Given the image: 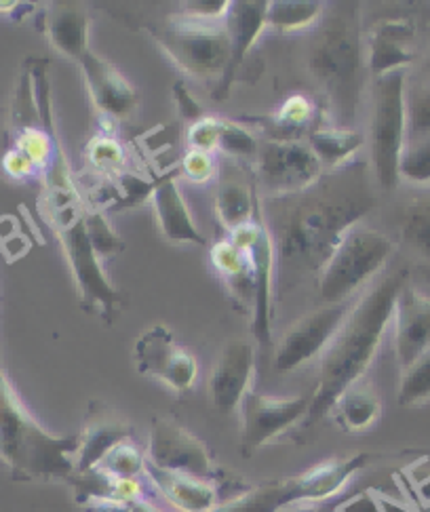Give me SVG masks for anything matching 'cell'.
<instances>
[{
	"label": "cell",
	"instance_id": "cell-1",
	"mask_svg": "<svg viewBox=\"0 0 430 512\" xmlns=\"http://www.w3.org/2000/svg\"><path fill=\"white\" fill-rule=\"evenodd\" d=\"M380 203L367 161L325 171L319 180L287 196L262 203L260 218L275 247V291L287 295L321 270L344 236L363 224Z\"/></svg>",
	"mask_w": 430,
	"mask_h": 512
},
{
	"label": "cell",
	"instance_id": "cell-2",
	"mask_svg": "<svg viewBox=\"0 0 430 512\" xmlns=\"http://www.w3.org/2000/svg\"><path fill=\"white\" fill-rule=\"evenodd\" d=\"M405 285L407 270L399 268L380 274L378 281L359 295L336 338L319 359L317 386L312 390L310 409L302 426L319 424L350 386L365 380L395 317V304Z\"/></svg>",
	"mask_w": 430,
	"mask_h": 512
},
{
	"label": "cell",
	"instance_id": "cell-3",
	"mask_svg": "<svg viewBox=\"0 0 430 512\" xmlns=\"http://www.w3.org/2000/svg\"><path fill=\"white\" fill-rule=\"evenodd\" d=\"M308 70L325 102V123L357 129L371 78L359 3H334L325 9L308 49Z\"/></svg>",
	"mask_w": 430,
	"mask_h": 512
},
{
	"label": "cell",
	"instance_id": "cell-4",
	"mask_svg": "<svg viewBox=\"0 0 430 512\" xmlns=\"http://www.w3.org/2000/svg\"><path fill=\"white\" fill-rule=\"evenodd\" d=\"M78 435H53L19 399L0 365V464L28 481H68L74 475Z\"/></svg>",
	"mask_w": 430,
	"mask_h": 512
},
{
	"label": "cell",
	"instance_id": "cell-5",
	"mask_svg": "<svg viewBox=\"0 0 430 512\" xmlns=\"http://www.w3.org/2000/svg\"><path fill=\"white\" fill-rule=\"evenodd\" d=\"M407 142V70L390 72L371 81L369 112V169L378 190L395 192L399 161Z\"/></svg>",
	"mask_w": 430,
	"mask_h": 512
},
{
	"label": "cell",
	"instance_id": "cell-6",
	"mask_svg": "<svg viewBox=\"0 0 430 512\" xmlns=\"http://www.w3.org/2000/svg\"><path fill=\"white\" fill-rule=\"evenodd\" d=\"M395 247L390 234L365 224L355 226L344 236L319 274L317 295L321 306L353 302L357 293L384 272Z\"/></svg>",
	"mask_w": 430,
	"mask_h": 512
},
{
	"label": "cell",
	"instance_id": "cell-7",
	"mask_svg": "<svg viewBox=\"0 0 430 512\" xmlns=\"http://www.w3.org/2000/svg\"><path fill=\"white\" fill-rule=\"evenodd\" d=\"M369 462L367 454L327 460L319 466L304 470L302 475L268 481L260 487L245 491L213 512H279L281 508L298 502H315L336 496L338 491L353 479Z\"/></svg>",
	"mask_w": 430,
	"mask_h": 512
},
{
	"label": "cell",
	"instance_id": "cell-8",
	"mask_svg": "<svg viewBox=\"0 0 430 512\" xmlns=\"http://www.w3.org/2000/svg\"><path fill=\"white\" fill-rule=\"evenodd\" d=\"M152 38L184 74L218 85L230 64V41L222 24L197 22L184 15H171L150 30Z\"/></svg>",
	"mask_w": 430,
	"mask_h": 512
},
{
	"label": "cell",
	"instance_id": "cell-9",
	"mask_svg": "<svg viewBox=\"0 0 430 512\" xmlns=\"http://www.w3.org/2000/svg\"><path fill=\"white\" fill-rule=\"evenodd\" d=\"M49 218L60 234L68 264L72 268L78 293L87 304L100 308L104 317L112 319L119 312L121 293L116 291L104 274L100 255L95 253L85 224V213L78 211L76 203L49 205Z\"/></svg>",
	"mask_w": 430,
	"mask_h": 512
},
{
	"label": "cell",
	"instance_id": "cell-10",
	"mask_svg": "<svg viewBox=\"0 0 430 512\" xmlns=\"http://www.w3.org/2000/svg\"><path fill=\"white\" fill-rule=\"evenodd\" d=\"M323 167L306 142H272L262 140L253 177L266 199L296 194L315 184L323 175Z\"/></svg>",
	"mask_w": 430,
	"mask_h": 512
},
{
	"label": "cell",
	"instance_id": "cell-11",
	"mask_svg": "<svg viewBox=\"0 0 430 512\" xmlns=\"http://www.w3.org/2000/svg\"><path fill=\"white\" fill-rule=\"evenodd\" d=\"M357 300L342 304H327L306 312L293 323L277 344L275 369L279 373H291L315 359H321L331 340L344 325Z\"/></svg>",
	"mask_w": 430,
	"mask_h": 512
},
{
	"label": "cell",
	"instance_id": "cell-12",
	"mask_svg": "<svg viewBox=\"0 0 430 512\" xmlns=\"http://www.w3.org/2000/svg\"><path fill=\"white\" fill-rule=\"evenodd\" d=\"M230 241L237 245L251 264L256 279V302L251 310V331L260 346L272 340V293H275V247L258 215L256 220L230 232Z\"/></svg>",
	"mask_w": 430,
	"mask_h": 512
},
{
	"label": "cell",
	"instance_id": "cell-13",
	"mask_svg": "<svg viewBox=\"0 0 430 512\" xmlns=\"http://www.w3.org/2000/svg\"><path fill=\"white\" fill-rule=\"evenodd\" d=\"M133 361L142 376L154 378L175 392H188L199 376V363L178 344L169 327L154 325L135 342Z\"/></svg>",
	"mask_w": 430,
	"mask_h": 512
},
{
	"label": "cell",
	"instance_id": "cell-14",
	"mask_svg": "<svg viewBox=\"0 0 430 512\" xmlns=\"http://www.w3.org/2000/svg\"><path fill=\"white\" fill-rule=\"evenodd\" d=\"M312 395L277 399L260 395L249 390L239 411H241V449L245 456H251L272 439H277L289 428L304 424Z\"/></svg>",
	"mask_w": 430,
	"mask_h": 512
},
{
	"label": "cell",
	"instance_id": "cell-15",
	"mask_svg": "<svg viewBox=\"0 0 430 512\" xmlns=\"http://www.w3.org/2000/svg\"><path fill=\"white\" fill-rule=\"evenodd\" d=\"M146 460L154 468L199 479H209L215 470L205 443L178 422L167 418L152 420Z\"/></svg>",
	"mask_w": 430,
	"mask_h": 512
},
{
	"label": "cell",
	"instance_id": "cell-16",
	"mask_svg": "<svg viewBox=\"0 0 430 512\" xmlns=\"http://www.w3.org/2000/svg\"><path fill=\"white\" fill-rule=\"evenodd\" d=\"M256 376V346L247 338H232L220 350L209 373L207 392L215 411H237Z\"/></svg>",
	"mask_w": 430,
	"mask_h": 512
},
{
	"label": "cell",
	"instance_id": "cell-17",
	"mask_svg": "<svg viewBox=\"0 0 430 512\" xmlns=\"http://www.w3.org/2000/svg\"><path fill=\"white\" fill-rule=\"evenodd\" d=\"M260 203L256 194V177L245 163L220 156L215 173V215L220 224L234 232L258 218Z\"/></svg>",
	"mask_w": 430,
	"mask_h": 512
},
{
	"label": "cell",
	"instance_id": "cell-18",
	"mask_svg": "<svg viewBox=\"0 0 430 512\" xmlns=\"http://www.w3.org/2000/svg\"><path fill=\"white\" fill-rule=\"evenodd\" d=\"M266 9V0H234V3H230L228 15L224 19V28L228 32L232 53L224 78L213 87V97H218V100H224L228 95L249 51L266 30Z\"/></svg>",
	"mask_w": 430,
	"mask_h": 512
},
{
	"label": "cell",
	"instance_id": "cell-19",
	"mask_svg": "<svg viewBox=\"0 0 430 512\" xmlns=\"http://www.w3.org/2000/svg\"><path fill=\"white\" fill-rule=\"evenodd\" d=\"M416 28L409 19H384L365 32L367 70L371 81L414 64Z\"/></svg>",
	"mask_w": 430,
	"mask_h": 512
},
{
	"label": "cell",
	"instance_id": "cell-20",
	"mask_svg": "<svg viewBox=\"0 0 430 512\" xmlns=\"http://www.w3.org/2000/svg\"><path fill=\"white\" fill-rule=\"evenodd\" d=\"M131 435L133 428L119 411L104 403H93L85 428L78 435L74 472H87L97 468L116 445L129 441Z\"/></svg>",
	"mask_w": 430,
	"mask_h": 512
},
{
	"label": "cell",
	"instance_id": "cell-21",
	"mask_svg": "<svg viewBox=\"0 0 430 512\" xmlns=\"http://www.w3.org/2000/svg\"><path fill=\"white\" fill-rule=\"evenodd\" d=\"M395 354L399 369L412 365L430 350V298L403 287L395 304Z\"/></svg>",
	"mask_w": 430,
	"mask_h": 512
},
{
	"label": "cell",
	"instance_id": "cell-22",
	"mask_svg": "<svg viewBox=\"0 0 430 512\" xmlns=\"http://www.w3.org/2000/svg\"><path fill=\"white\" fill-rule=\"evenodd\" d=\"M85 74V83L91 93L95 108L104 116L123 118L131 114L140 102V95L131 87L127 78L110 66L106 59L95 55L91 49L76 62Z\"/></svg>",
	"mask_w": 430,
	"mask_h": 512
},
{
	"label": "cell",
	"instance_id": "cell-23",
	"mask_svg": "<svg viewBox=\"0 0 430 512\" xmlns=\"http://www.w3.org/2000/svg\"><path fill=\"white\" fill-rule=\"evenodd\" d=\"M152 203L156 222H159V228L169 243L207 245L205 236L192 220V213L184 201L178 177H175L173 171L165 173L154 182Z\"/></svg>",
	"mask_w": 430,
	"mask_h": 512
},
{
	"label": "cell",
	"instance_id": "cell-24",
	"mask_svg": "<svg viewBox=\"0 0 430 512\" xmlns=\"http://www.w3.org/2000/svg\"><path fill=\"white\" fill-rule=\"evenodd\" d=\"M146 475L161 494L182 512H213L218 508V491L207 481L180 472H169L146 464Z\"/></svg>",
	"mask_w": 430,
	"mask_h": 512
},
{
	"label": "cell",
	"instance_id": "cell-25",
	"mask_svg": "<svg viewBox=\"0 0 430 512\" xmlns=\"http://www.w3.org/2000/svg\"><path fill=\"white\" fill-rule=\"evenodd\" d=\"M395 245L430 264V192H418L401 203L393 218Z\"/></svg>",
	"mask_w": 430,
	"mask_h": 512
},
{
	"label": "cell",
	"instance_id": "cell-26",
	"mask_svg": "<svg viewBox=\"0 0 430 512\" xmlns=\"http://www.w3.org/2000/svg\"><path fill=\"white\" fill-rule=\"evenodd\" d=\"M306 144L317 156L323 171H334L350 161L365 144V133L359 129H338L327 123H317L310 129Z\"/></svg>",
	"mask_w": 430,
	"mask_h": 512
},
{
	"label": "cell",
	"instance_id": "cell-27",
	"mask_svg": "<svg viewBox=\"0 0 430 512\" xmlns=\"http://www.w3.org/2000/svg\"><path fill=\"white\" fill-rule=\"evenodd\" d=\"M45 34L57 51L74 59V62L89 51V19L83 9H49L45 13Z\"/></svg>",
	"mask_w": 430,
	"mask_h": 512
},
{
	"label": "cell",
	"instance_id": "cell-28",
	"mask_svg": "<svg viewBox=\"0 0 430 512\" xmlns=\"http://www.w3.org/2000/svg\"><path fill=\"white\" fill-rule=\"evenodd\" d=\"M336 420L348 432H361L374 426L382 416V401L376 388L365 380L350 386L338 399Z\"/></svg>",
	"mask_w": 430,
	"mask_h": 512
},
{
	"label": "cell",
	"instance_id": "cell-29",
	"mask_svg": "<svg viewBox=\"0 0 430 512\" xmlns=\"http://www.w3.org/2000/svg\"><path fill=\"white\" fill-rule=\"evenodd\" d=\"M325 5L317 0H272L266 9V28L279 32H300L317 28Z\"/></svg>",
	"mask_w": 430,
	"mask_h": 512
},
{
	"label": "cell",
	"instance_id": "cell-30",
	"mask_svg": "<svg viewBox=\"0 0 430 512\" xmlns=\"http://www.w3.org/2000/svg\"><path fill=\"white\" fill-rule=\"evenodd\" d=\"M397 401L401 407H418L430 401V350L401 371Z\"/></svg>",
	"mask_w": 430,
	"mask_h": 512
},
{
	"label": "cell",
	"instance_id": "cell-31",
	"mask_svg": "<svg viewBox=\"0 0 430 512\" xmlns=\"http://www.w3.org/2000/svg\"><path fill=\"white\" fill-rule=\"evenodd\" d=\"M87 161L102 177H119L125 173L127 152L123 144L112 135H95L87 146Z\"/></svg>",
	"mask_w": 430,
	"mask_h": 512
},
{
	"label": "cell",
	"instance_id": "cell-32",
	"mask_svg": "<svg viewBox=\"0 0 430 512\" xmlns=\"http://www.w3.org/2000/svg\"><path fill=\"white\" fill-rule=\"evenodd\" d=\"M399 177L412 184H430V135L407 137L401 161Z\"/></svg>",
	"mask_w": 430,
	"mask_h": 512
},
{
	"label": "cell",
	"instance_id": "cell-33",
	"mask_svg": "<svg viewBox=\"0 0 430 512\" xmlns=\"http://www.w3.org/2000/svg\"><path fill=\"white\" fill-rule=\"evenodd\" d=\"M15 148L19 152H24L38 171L49 169L57 156H60V148H57L53 133L41 127H24L19 131Z\"/></svg>",
	"mask_w": 430,
	"mask_h": 512
},
{
	"label": "cell",
	"instance_id": "cell-34",
	"mask_svg": "<svg viewBox=\"0 0 430 512\" xmlns=\"http://www.w3.org/2000/svg\"><path fill=\"white\" fill-rule=\"evenodd\" d=\"M146 464L148 460L144 451L129 439L116 445L97 468H102L116 479H138L140 475H146Z\"/></svg>",
	"mask_w": 430,
	"mask_h": 512
},
{
	"label": "cell",
	"instance_id": "cell-35",
	"mask_svg": "<svg viewBox=\"0 0 430 512\" xmlns=\"http://www.w3.org/2000/svg\"><path fill=\"white\" fill-rule=\"evenodd\" d=\"M220 152H224V156L241 163H249L256 161L258 150H260V140L253 131L245 125L232 123V121H224L222 118V131H220Z\"/></svg>",
	"mask_w": 430,
	"mask_h": 512
},
{
	"label": "cell",
	"instance_id": "cell-36",
	"mask_svg": "<svg viewBox=\"0 0 430 512\" xmlns=\"http://www.w3.org/2000/svg\"><path fill=\"white\" fill-rule=\"evenodd\" d=\"M85 224H87V234L89 241L95 249V253L100 258H106V255H112L116 251L123 249V243L116 232L110 228L108 220L104 218V213L100 209H91L85 213Z\"/></svg>",
	"mask_w": 430,
	"mask_h": 512
},
{
	"label": "cell",
	"instance_id": "cell-37",
	"mask_svg": "<svg viewBox=\"0 0 430 512\" xmlns=\"http://www.w3.org/2000/svg\"><path fill=\"white\" fill-rule=\"evenodd\" d=\"M430 135V87L407 89V137Z\"/></svg>",
	"mask_w": 430,
	"mask_h": 512
},
{
	"label": "cell",
	"instance_id": "cell-38",
	"mask_svg": "<svg viewBox=\"0 0 430 512\" xmlns=\"http://www.w3.org/2000/svg\"><path fill=\"white\" fill-rule=\"evenodd\" d=\"M180 173L192 184H207L218 173V156L201 150H188L182 159Z\"/></svg>",
	"mask_w": 430,
	"mask_h": 512
},
{
	"label": "cell",
	"instance_id": "cell-39",
	"mask_svg": "<svg viewBox=\"0 0 430 512\" xmlns=\"http://www.w3.org/2000/svg\"><path fill=\"white\" fill-rule=\"evenodd\" d=\"M209 255H211L213 268L218 270V274L224 281L237 277L239 272H243L247 268V255L237 245H234L230 239L220 241L218 245H213Z\"/></svg>",
	"mask_w": 430,
	"mask_h": 512
},
{
	"label": "cell",
	"instance_id": "cell-40",
	"mask_svg": "<svg viewBox=\"0 0 430 512\" xmlns=\"http://www.w3.org/2000/svg\"><path fill=\"white\" fill-rule=\"evenodd\" d=\"M220 131H222V118H215L209 114L199 118L197 123H192L188 127V133H186L190 150L215 154V150L220 146Z\"/></svg>",
	"mask_w": 430,
	"mask_h": 512
},
{
	"label": "cell",
	"instance_id": "cell-41",
	"mask_svg": "<svg viewBox=\"0 0 430 512\" xmlns=\"http://www.w3.org/2000/svg\"><path fill=\"white\" fill-rule=\"evenodd\" d=\"M230 9V0H190L182 3L180 15L188 19H197V22L209 24H222Z\"/></svg>",
	"mask_w": 430,
	"mask_h": 512
},
{
	"label": "cell",
	"instance_id": "cell-42",
	"mask_svg": "<svg viewBox=\"0 0 430 512\" xmlns=\"http://www.w3.org/2000/svg\"><path fill=\"white\" fill-rule=\"evenodd\" d=\"M3 169L7 171V175L13 177V180H28V177H32L38 171L28 156L24 152H19L17 148H11L5 154Z\"/></svg>",
	"mask_w": 430,
	"mask_h": 512
},
{
	"label": "cell",
	"instance_id": "cell-43",
	"mask_svg": "<svg viewBox=\"0 0 430 512\" xmlns=\"http://www.w3.org/2000/svg\"><path fill=\"white\" fill-rule=\"evenodd\" d=\"M173 97H175V104H178V108H180L182 118H184V121H188L190 125L197 123L199 118L207 116V114L203 112L201 104H199L197 100H194V97L188 93V89H186L182 83H178V85L173 87Z\"/></svg>",
	"mask_w": 430,
	"mask_h": 512
},
{
	"label": "cell",
	"instance_id": "cell-44",
	"mask_svg": "<svg viewBox=\"0 0 430 512\" xmlns=\"http://www.w3.org/2000/svg\"><path fill=\"white\" fill-rule=\"evenodd\" d=\"M89 512H131V506L114 500H93L89 502Z\"/></svg>",
	"mask_w": 430,
	"mask_h": 512
},
{
	"label": "cell",
	"instance_id": "cell-45",
	"mask_svg": "<svg viewBox=\"0 0 430 512\" xmlns=\"http://www.w3.org/2000/svg\"><path fill=\"white\" fill-rule=\"evenodd\" d=\"M129 506H131V512H165V510H161V508H156L154 504L146 502L144 498H140V500L131 502Z\"/></svg>",
	"mask_w": 430,
	"mask_h": 512
},
{
	"label": "cell",
	"instance_id": "cell-46",
	"mask_svg": "<svg viewBox=\"0 0 430 512\" xmlns=\"http://www.w3.org/2000/svg\"><path fill=\"white\" fill-rule=\"evenodd\" d=\"M422 74H424V83H422V85H428V87H430V53H428V57L424 59Z\"/></svg>",
	"mask_w": 430,
	"mask_h": 512
}]
</instances>
